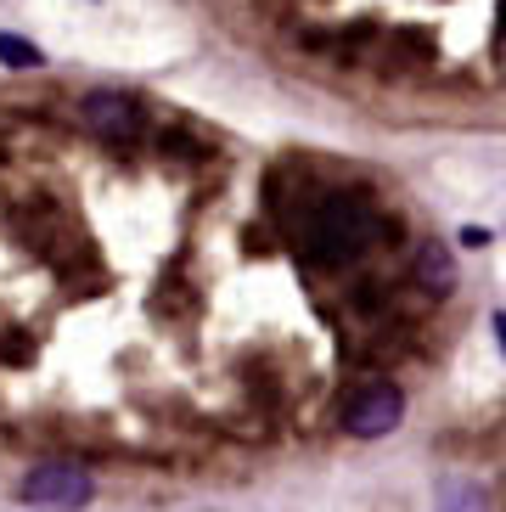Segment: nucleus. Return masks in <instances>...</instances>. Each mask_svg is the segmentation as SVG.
I'll return each instance as SVG.
<instances>
[{
    "label": "nucleus",
    "mask_w": 506,
    "mask_h": 512,
    "mask_svg": "<svg viewBox=\"0 0 506 512\" xmlns=\"http://www.w3.org/2000/svg\"><path fill=\"white\" fill-rule=\"evenodd\" d=\"M79 124L96 130V136H107V141H130L141 130V102L124 91H90L79 102Z\"/></svg>",
    "instance_id": "20e7f679"
},
{
    "label": "nucleus",
    "mask_w": 506,
    "mask_h": 512,
    "mask_svg": "<svg viewBox=\"0 0 506 512\" xmlns=\"http://www.w3.org/2000/svg\"><path fill=\"white\" fill-rule=\"evenodd\" d=\"M90 496H96V484L74 462H40L23 479V501L40 512H79V507H90Z\"/></svg>",
    "instance_id": "f03ea898"
},
{
    "label": "nucleus",
    "mask_w": 506,
    "mask_h": 512,
    "mask_svg": "<svg viewBox=\"0 0 506 512\" xmlns=\"http://www.w3.org/2000/svg\"><path fill=\"white\" fill-rule=\"evenodd\" d=\"M405 417V394L394 389V383H366V389H355V400L343 406V434L355 439H383L394 434Z\"/></svg>",
    "instance_id": "7ed1b4c3"
},
{
    "label": "nucleus",
    "mask_w": 506,
    "mask_h": 512,
    "mask_svg": "<svg viewBox=\"0 0 506 512\" xmlns=\"http://www.w3.org/2000/svg\"><path fill=\"white\" fill-rule=\"evenodd\" d=\"M439 512H484V496H478V490H462V484H450L445 496H439Z\"/></svg>",
    "instance_id": "0eeeda50"
},
{
    "label": "nucleus",
    "mask_w": 506,
    "mask_h": 512,
    "mask_svg": "<svg viewBox=\"0 0 506 512\" xmlns=\"http://www.w3.org/2000/svg\"><path fill=\"white\" fill-rule=\"evenodd\" d=\"M490 327H495V338H501V355H506V310H495V321H490Z\"/></svg>",
    "instance_id": "1a4fd4ad"
},
{
    "label": "nucleus",
    "mask_w": 506,
    "mask_h": 512,
    "mask_svg": "<svg viewBox=\"0 0 506 512\" xmlns=\"http://www.w3.org/2000/svg\"><path fill=\"white\" fill-rule=\"evenodd\" d=\"M377 237H383V214L355 192L321 197L315 214L304 220V248H310L315 265H349V259H360Z\"/></svg>",
    "instance_id": "f257e3e1"
},
{
    "label": "nucleus",
    "mask_w": 506,
    "mask_h": 512,
    "mask_svg": "<svg viewBox=\"0 0 506 512\" xmlns=\"http://www.w3.org/2000/svg\"><path fill=\"white\" fill-rule=\"evenodd\" d=\"M0 68H12V74H29V68H45V51L23 34H0Z\"/></svg>",
    "instance_id": "423d86ee"
},
{
    "label": "nucleus",
    "mask_w": 506,
    "mask_h": 512,
    "mask_svg": "<svg viewBox=\"0 0 506 512\" xmlns=\"http://www.w3.org/2000/svg\"><path fill=\"white\" fill-rule=\"evenodd\" d=\"M462 242H467V248H484V242H490V231H484V226H467Z\"/></svg>",
    "instance_id": "6e6552de"
},
{
    "label": "nucleus",
    "mask_w": 506,
    "mask_h": 512,
    "mask_svg": "<svg viewBox=\"0 0 506 512\" xmlns=\"http://www.w3.org/2000/svg\"><path fill=\"white\" fill-rule=\"evenodd\" d=\"M411 271H417V282L428 287V293H450V287H456V259H450V248H439V242H422Z\"/></svg>",
    "instance_id": "39448f33"
}]
</instances>
